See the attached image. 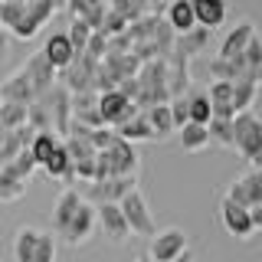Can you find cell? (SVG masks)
Instances as JSON below:
<instances>
[{
    "mask_svg": "<svg viewBox=\"0 0 262 262\" xmlns=\"http://www.w3.org/2000/svg\"><path fill=\"white\" fill-rule=\"evenodd\" d=\"M138 105L151 108V105L170 102V69L167 59H147L138 69Z\"/></svg>",
    "mask_w": 262,
    "mask_h": 262,
    "instance_id": "cell-1",
    "label": "cell"
},
{
    "mask_svg": "<svg viewBox=\"0 0 262 262\" xmlns=\"http://www.w3.org/2000/svg\"><path fill=\"white\" fill-rule=\"evenodd\" d=\"M233 151L246 164L262 167V118H256L252 108L233 115Z\"/></svg>",
    "mask_w": 262,
    "mask_h": 262,
    "instance_id": "cell-2",
    "label": "cell"
},
{
    "mask_svg": "<svg viewBox=\"0 0 262 262\" xmlns=\"http://www.w3.org/2000/svg\"><path fill=\"white\" fill-rule=\"evenodd\" d=\"M138 151L131 147V141L125 138H115L108 147L95 151V180H105V177H125V174H135L138 170Z\"/></svg>",
    "mask_w": 262,
    "mask_h": 262,
    "instance_id": "cell-3",
    "label": "cell"
},
{
    "mask_svg": "<svg viewBox=\"0 0 262 262\" xmlns=\"http://www.w3.org/2000/svg\"><path fill=\"white\" fill-rule=\"evenodd\" d=\"M118 207H121V213H125V220L131 226V236H154L158 233L154 213H151V207H147V200L141 196V190H131L128 196H121Z\"/></svg>",
    "mask_w": 262,
    "mask_h": 262,
    "instance_id": "cell-4",
    "label": "cell"
},
{
    "mask_svg": "<svg viewBox=\"0 0 262 262\" xmlns=\"http://www.w3.org/2000/svg\"><path fill=\"white\" fill-rule=\"evenodd\" d=\"M95 105H98V112H102L105 125H112V128H118L121 121H128L135 112H141V105L131 102L121 89H105V92H98V102Z\"/></svg>",
    "mask_w": 262,
    "mask_h": 262,
    "instance_id": "cell-5",
    "label": "cell"
},
{
    "mask_svg": "<svg viewBox=\"0 0 262 262\" xmlns=\"http://www.w3.org/2000/svg\"><path fill=\"white\" fill-rule=\"evenodd\" d=\"M0 23H4V27L10 30V36H16V39H33L39 33V23L30 16L23 0H4V16H0Z\"/></svg>",
    "mask_w": 262,
    "mask_h": 262,
    "instance_id": "cell-6",
    "label": "cell"
},
{
    "mask_svg": "<svg viewBox=\"0 0 262 262\" xmlns=\"http://www.w3.org/2000/svg\"><path fill=\"white\" fill-rule=\"evenodd\" d=\"M131 190H138V174L105 177V180H92V184H89V196H92L95 203H118L121 196H128Z\"/></svg>",
    "mask_w": 262,
    "mask_h": 262,
    "instance_id": "cell-7",
    "label": "cell"
},
{
    "mask_svg": "<svg viewBox=\"0 0 262 262\" xmlns=\"http://www.w3.org/2000/svg\"><path fill=\"white\" fill-rule=\"evenodd\" d=\"M95 220H98V229L105 233L108 243H125L131 236V226H128L118 203H95Z\"/></svg>",
    "mask_w": 262,
    "mask_h": 262,
    "instance_id": "cell-8",
    "label": "cell"
},
{
    "mask_svg": "<svg viewBox=\"0 0 262 262\" xmlns=\"http://www.w3.org/2000/svg\"><path fill=\"white\" fill-rule=\"evenodd\" d=\"M95 223H98V220H95V207L85 200V203L79 207L76 220H72V223L59 233V239H62L66 246H72V249H79V246H85V243L95 236Z\"/></svg>",
    "mask_w": 262,
    "mask_h": 262,
    "instance_id": "cell-9",
    "label": "cell"
},
{
    "mask_svg": "<svg viewBox=\"0 0 262 262\" xmlns=\"http://www.w3.org/2000/svg\"><path fill=\"white\" fill-rule=\"evenodd\" d=\"M220 223L229 236H236V239H249L256 229H252V216H249V207H239V203H233L229 196L220 200Z\"/></svg>",
    "mask_w": 262,
    "mask_h": 262,
    "instance_id": "cell-10",
    "label": "cell"
},
{
    "mask_svg": "<svg viewBox=\"0 0 262 262\" xmlns=\"http://www.w3.org/2000/svg\"><path fill=\"white\" fill-rule=\"evenodd\" d=\"M20 72L30 79V85L36 89V98H39L49 85H56V72H59V69H56V66L46 59V53L39 49V53H33L30 59L23 62V69H20Z\"/></svg>",
    "mask_w": 262,
    "mask_h": 262,
    "instance_id": "cell-11",
    "label": "cell"
},
{
    "mask_svg": "<svg viewBox=\"0 0 262 262\" xmlns=\"http://www.w3.org/2000/svg\"><path fill=\"white\" fill-rule=\"evenodd\" d=\"M223 196H229V200L239 203V207H256V203L262 200V170L252 167V174L236 177Z\"/></svg>",
    "mask_w": 262,
    "mask_h": 262,
    "instance_id": "cell-12",
    "label": "cell"
},
{
    "mask_svg": "<svg viewBox=\"0 0 262 262\" xmlns=\"http://www.w3.org/2000/svg\"><path fill=\"white\" fill-rule=\"evenodd\" d=\"M180 252H187V233L184 229H164V233H154V243H151L147 256L158 259V262H170Z\"/></svg>",
    "mask_w": 262,
    "mask_h": 262,
    "instance_id": "cell-13",
    "label": "cell"
},
{
    "mask_svg": "<svg viewBox=\"0 0 262 262\" xmlns=\"http://www.w3.org/2000/svg\"><path fill=\"white\" fill-rule=\"evenodd\" d=\"M82 203H85V196H82L79 190H72V187L59 193V200H56V210H53V229H56V236H59L62 229L69 226L72 220H76V213H79Z\"/></svg>",
    "mask_w": 262,
    "mask_h": 262,
    "instance_id": "cell-14",
    "label": "cell"
},
{
    "mask_svg": "<svg viewBox=\"0 0 262 262\" xmlns=\"http://www.w3.org/2000/svg\"><path fill=\"white\" fill-rule=\"evenodd\" d=\"M193 4V16L200 27L207 30H216L226 23V13H229V0H190Z\"/></svg>",
    "mask_w": 262,
    "mask_h": 262,
    "instance_id": "cell-15",
    "label": "cell"
},
{
    "mask_svg": "<svg viewBox=\"0 0 262 262\" xmlns=\"http://www.w3.org/2000/svg\"><path fill=\"white\" fill-rule=\"evenodd\" d=\"M207 98L213 105V118H233L236 115V108H233V82L213 79V85L207 89Z\"/></svg>",
    "mask_w": 262,
    "mask_h": 262,
    "instance_id": "cell-16",
    "label": "cell"
},
{
    "mask_svg": "<svg viewBox=\"0 0 262 262\" xmlns=\"http://www.w3.org/2000/svg\"><path fill=\"white\" fill-rule=\"evenodd\" d=\"M66 10L76 16V20H82V23H89L92 30H98V27H102L105 10H108V4H105V0H69Z\"/></svg>",
    "mask_w": 262,
    "mask_h": 262,
    "instance_id": "cell-17",
    "label": "cell"
},
{
    "mask_svg": "<svg viewBox=\"0 0 262 262\" xmlns=\"http://www.w3.org/2000/svg\"><path fill=\"white\" fill-rule=\"evenodd\" d=\"M43 53H46V59L53 62L56 69H66V66L76 59V49H72V43H69L66 33H53V36L43 43Z\"/></svg>",
    "mask_w": 262,
    "mask_h": 262,
    "instance_id": "cell-18",
    "label": "cell"
},
{
    "mask_svg": "<svg viewBox=\"0 0 262 262\" xmlns=\"http://www.w3.org/2000/svg\"><path fill=\"white\" fill-rule=\"evenodd\" d=\"M0 98H4V102L30 105V102H36V89L30 85V79L23 76V72H16V76H10L4 85H0Z\"/></svg>",
    "mask_w": 262,
    "mask_h": 262,
    "instance_id": "cell-19",
    "label": "cell"
},
{
    "mask_svg": "<svg viewBox=\"0 0 262 262\" xmlns=\"http://www.w3.org/2000/svg\"><path fill=\"white\" fill-rule=\"evenodd\" d=\"M164 20L170 23L174 33H187L196 27V16H193V4L190 0H170L167 10H164Z\"/></svg>",
    "mask_w": 262,
    "mask_h": 262,
    "instance_id": "cell-20",
    "label": "cell"
},
{
    "mask_svg": "<svg viewBox=\"0 0 262 262\" xmlns=\"http://www.w3.org/2000/svg\"><path fill=\"white\" fill-rule=\"evenodd\" d=\"M252 33H256L252 23H236V27L226 33V39L220 43V56H223V59H236V56H243V49L252 39Z\"/></svg>",
    "mask_w": 262,
    "mask_h": 262,
    "instance_id": "cell-21",
    "label": "cell"
},
{
    "mask_svg": "<svg viewBox=\"0 0 262 262\" xmlns=\"http://www.w3.org/2000/svg\"><path fill=\"white\" fill-rule=\"evenodd\" d=\"M115 131H118L125 141H131V144H135V141H151V138H154V128H151V121H147V112L144 108L135 112L128 121H121Z\"/></svg>",
    "mask_w": 262,
    "mask_h": 262,
    "instance_id": "cell-22",
    "label": "cell"
},
{
    "mask_svg": "<svg viewBox=\"0 0 262 262\" xmlns=\"http://www.w3.org/2000/svg\"><path fill=\"white\" fill-rule=\"evenodd\" d=\"M43 174L49 180H72L76 174H72V158H69V151H66V144L59 141V147H56L53 154L43 161Z\"/></svg>",
    "mask_w": 262,
    "mask_h": 262,
    "instance_id": "cell-23",
    "label": "cell"
},
{
    "mask_svg": "<svg viewBox=\"0 0 262 262\" xmlns=\"http://www.w3.org/2000/svg\"><path fill=\"white\" fill-rule=\"evenodd\" d=\"M259 85L262 82L256 76H243L233 82V108L236 112H249L256 105V95H259Z\"/></svg>",
    "mask_w": 262,
    "mask_h": 262,
    "instance_id": "cell-24",
    "label": "cell"
},
{
    "mask_svg": "<svg viewBox=\"0 0 262 262\" xmlns=\"http://www.w3.org/2000/svg\"><path fill=\"white\" fill-rule=\"evenodd\" d=\"M177 135H180V147H184V151H190V154L203 151V147H210V131H207V125L187 121V125L177 128Z\"/></svg>",
    "mask_w": 262,
    "mask_h": 262,
    "instance_id": "cell-25",
    "label": "cell"
},
{
    "mask_svg": "<svg viewBox=\"0 0 262 262\" xmlns=\"http://www.w3.org/2000/svg\"><path fill=\"white\" fill-rule=\"evenodd\" d=\"M144 112H147V121H151V128H154V138L174 135V115H170V105L167 102L151 105V108H144Z\"/></svg>",
    "mask_w": 262,
    "mask_h": 262,
    "instance_id": "cell-26",
    "label": "cell"
},
{
    "mask_svg": "<svg viewBox=\"0 0 262 262\" xmlns=\"http://www.w3.org/2000/svg\"><path fill=\"white\" fill-rule=\"evenodd\" d=\"M56 147H59V135H56V131H36V135H33L30 154H33V161H36V167H43V161L56 151Z\"/></svg>",
    "mask_w": 262,
    "mask_h": 262,
    "instance_id": "cell-27",
    "label": "cell"
},
{
    "mask_svg": "<svg viewBox=\"0 0 262 262\" xmlns=\"http://www.w3.org/2000/svg\"><path fill=\"white\" fill-rule=\"evenodd\" d=\"M36 239L39 233L33 226H23L20 233L13 236V262H33V252H36Z\"/></svg>",
    "mask_w": 262,
    "mask_h": 262,
    "instance_id": "cell-28",
    "label": "cell"
},
{
    "mask_svg": "<svg viewBox=\"0 0 262 262\" xmlns=\"http://www.w3.org/2000/svg\"><path fill=\"white\" fill-rule=\"evenodd\" d=\"M23 193H27V180H20L10 170V164H4V170H0V203L20 200Z\"/></svg>",
    "mask_w": 262,
    "mask_h": 262,
    "instance_id": "cell-29",
    "label": "cell"
},
{
    "mask_svg": "<svg viewBox=\"0 0 262 262\" xmlns=\"http://www.w3.org/2000/svg\"><path fill=\"white\" fill-rule=\"evenodd\" d=\"M210 144L213 147H226V151H233V118H210Z\"/></svg>",
    "mask_w": 262,
    "mask_h": 262,
    "instance_id": "cell-30",
    "label": "cell"
},
{
    "mask_svg": "<svg viewBox=\"0 0 262 262\" xmlns=\"http://www.w3.org/2000/svg\"><path fill=\"white\" fill-rule=\"evenodd\" d=\"M27 108H30V105L4 102V98H0V125H4L7 131H10V128H20V125H27Z\"/></svg>",
    "mask_w": 262,
    "mask_h": 262,
    "instance_id": "cell-31",
    "label": "cell"
},
{
    "mask_svg": "<svg viewBox=\"0 0 262 262\" xmlns=\"http://www.w3.org/2000/svg\"><path fill=\"white\" fill-rule=\"evenodd\" d=\"M187 95H190V121H196V125H210L213 105H210L207 92H196V89H190Z\"/></svg>",
    "mask_w": 262,
    "mask_h": 262,
    "instance_id": "cell-32",
    "label": "cell"
},
{
    "mask_svg": "<svg viewBox=\"0 0 262 262\" xmlns=\"http://www.w3.org/2000/svg\"><path fill=\"white\" fill-rule=\"evenodd\" d=\"M243 59H246V66H249V69L262 79V36H259V33H252V39L246 43Z\"/></svg>",
    "mask_w": 262,
    "mask_h": 262,
    "instance_id": "cell-33",
    "label": "cell"
},
{
    "mask_svg": "<svg viewBox=\"0 0 262 262\" xmlns=\"http://www.w3.org/2000/svg\"><path fill=\"white\" fill-rule=\"evenodd\" d=\"M190 92V89H187ZM187 92H180V95H170V115H174V128H180V125H187L190 121V95Z\"/></svg>",
    "mask_w": 262,
    "mask_h": 262,
    "instance_id": "cell-34",
    "label": "cell"
},
{
    "mask_svg": "<svg viewBox=\"0 0 262 262\" xmlns=\"http://www.w3.org/2000/svg\"><path fill=\"white\" fill-rule=\"evenodd\" d=\"M66 36H69L72 49H76V53H82V49H85V43H89V36H92V27L72 16V20H69V30H66Z\"/></svg>",
    "mask_w": 262,
    "mask_h": 262,
    "instance_id": "cell-35",
    "label": "cell"
},
{
    "mask_svg": "<svg viewBox=\"0 0 262 262\" xmlns=\"http://www.w3.org/2000/svg\"><path fill=\"white\" fill-rule=\"evenodd\" d=\"M125 30H128V20H125L118 10H112V7H108V10H105V16H102V27H98V33H105V36L112 39V36H121Z\"/></svg>",
    "mask_w": 262,
    "mask_h": 262,
    "instance_id": "cell-36",
    "label": "cell"
},
{
    "mask_svg": "<svg viewBox=\"0 0 262 262\" xmlns=\"http://www.w3.org/2000/svg\"><path fill=\"white\" fill-rule=\"evenodd\" d=\"M108 7H112V10H118V13L125 16L128 23L141 20V16H144V10H147V4H144V0H112Z\"/></svg>",
    "mask_w": 262,
    "mask_h": 262,
    "instance_id": "cell-37",
    "label": "cell"
},
{
    "mask_svg": "<svg viewBox=\"0 0 262 262\" xmlns=\"http://www.w3.org/2000/svg\"><path fill=\"white\" fill-rule=\"evenodd\" d=\"M33 262H56V233H39Z\"/></svg>",
    "mask_w": 262,
    "mask_h": 262,
    "instance_id": "cell-38",
    "label": "cell"
},
{
    "mask_svg": "<svg viewBox=\"0 0 262 262\" xmlns=\"http://www.w3.org/2000/svg\"><path fill=\"white\" fill-rule=\"evenodd\" d=\"M10 170H13V174L20 177V180H30V174L36 170V161H33L30 147H23V151H20V154H16V158L10 161Z\"/></svg>",
    "mask_w": 262,
    "mask_h": 262,
    "instance_id": "cell-39",
    "label": "cell"
},
{
    "mask_svg": "<svg viewBox=\"0 0 262 262\" xmlns=\"http://www.w3.org/2000/svg\"><path fill=\"white\" fill-rule=\"evenodd\" d=\"M27 10H30V16H33V20H36L39 27H43V23H49V20H53L56 7L49 4V0H30V4H27Z\"/></svg>",
    "mask_w": 262,
    "mask_h": 262,
    "instance_id": "cell-40",
    "label": "cell"
},
{
    "mask_svg": "<svg viewBox=\"0 0 262 262\" xmlns=\"http://www.w3.org/2000/svg\"><path fill=\"white\" fill-rule=\"evenodd\" d=\"M7 53H10V30L0 23V59H7Z\"/></svg>",
    "mask_w": 262,
    "mask_h": 262,
    "instance_id": "cell-41",
    "label": "cell"
},
{
    "mask_svg": "<svg viewBox=\"0 0 262 262\" xmlns=\"http://www.w3.org/2000/svg\"><path fill=\"white\" fill-rule=\"evenodd\" d=\"M249 216H252V229H262V200L256 207H249Z\"/></svg>",
    "mask_w": 262,
    "mask_h": 262,
    "instance_id": "cell-42",
    "label": "cell"
},
{
    "mask_svg": "<svg viewBox=\"0 0 262 262\" xmlns=\"http://www.w3.org/2000/svg\"><path fill=\"white\" fill-rule=\"evenodd\" d=\"M49 4H53L56 13H59V10H66V4H69V0H49Z\"/></svg>",
    "mask_w": 262,
    "mask_h": 262,
    "instance_id": "cell-43",
    "label": "cell"
},
{
    "mask_svg": "<svg viewBox=\"0 0 262 262\" xmlns=\"http://www.w3.org/2000/svg\"><path fill=\"white\" fill-rule=\"evenodd\" d=\"M144 4H147V7H167L170 0H144Z\"/></svg>",
    "mask_w": 262,
    "mask_h": 262,
    "instance_id": "cell-44",
    "label": "cell"
},
{
    "mask_svg": "<svg viewBox=\"0 0 262 262\" xmlns=\"http://www.w3.org/2000/svg\"><path fill=\"white\" fill-rule=\"evenodd\" d=\"M170 262H193V259H190V252H180V256H177V259H170Z\"/></svg>",
    "mask_w": 262,
    "mask_h": 262,
    "instance_id": "cell-45",
    "label": "cell"
},
{
    "mask_svg": "<svg viewBox=\"0 0 262 262\" xmlns=\"http://www.w3.org/2000/svg\"><path fill=\"white\" fill-rule=\"evenodd\" d=\"M135 262H158V259H151V256H141V259H135Z\"/></svg>",
    "mask_w": 262,
    "mask_h": 262,
    "instance_id": "cell-46",
    "label": "cell"
},
{
    "mask_svg": "<svg viewBox=\"0 0 262 262\" xmlns=\"http://www.w3.org/2000/svg\"><path fill=\"white\" fill-rule=\"evenodd\" d=\"M4 138H7V128H4V125H0V144H4Z\"/></svg>",
    "mask_w": 262,
    "mask_h": 262,
    "instance_id": "cell-47",
    "label": "cell"
},
{
    "mask_svg": "<svg viewBox=\"0 0 262 262\" xmlns=\"http://www.w3.org/2000/svg\"><path fill=\"white\" fill-rule=\"evenodd\" d=\"M0 16H4V0H0Z\"/></svg>",
    "mask_w": 262,
    "mask_h": 262,
    "instance_id": "cell-48",
    "label": "cell"
},
{
    "mask_svg": "<svg viewBox=\"0 0 262 262\" xmlns=\"http://www.w3.org/2000/svg\"><path fill=\"white\" fill-rule=\"evenodd\" d=\"M0 170H4V161H0Z\"/></svg>",
    "mask_w": 262,
    "mask_h": 262,
    "instance_id": "cell-49",
    "label": "cell"
},
{
    "mask_svg": "<svg viewBox=\"0 0 262 262\" xmlns=\"http://www.w3.org/2000/svg\"><path fill=\"white\" fill-rule=\"evenodd\" d=\"M23 4H30V0H23Z\"/></svg>",
    "mask_w": 262,
    "mask_h": 262,
    "instance_id": "cell-50",
    "label": "cell"
}]
</instances>
